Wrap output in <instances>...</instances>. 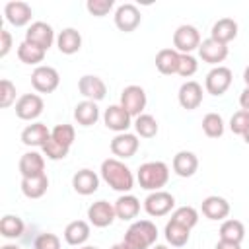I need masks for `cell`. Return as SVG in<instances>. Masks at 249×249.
I'll return each instance as SVG.
<instances>
[{
  "instance_id": "38",
  "label": "cell",
  "mask_w": 249,
  "mask_h": 249,
  "mask_svg": "<svg viewBox=\"0 0 249 249\" xmlns=\"http://www.w3.org/2000/svg\"><path fill=\"white\" fill-rule=\"evenodd\" d=\"M51 136H53L58 144L70 148L72 142H74V138H76V130H74L72 124H66V123H64V124H56V126L51 130Z\"/></svg>"
},
{
  "instance_id": "31",
  "label": "cell",
  "mask_w": 249,
  "mask_h": 249,
  "mask_svg": "<svg viewBox=\"0 0 249 249\" xmlns=\"http://www.w3.org/2000/svg\"><path fill=\"white\" fill-rule=\"evenodd\" d=\"M23 230H25V224L19 216H14V214H6L2 220H0V233L6 237V239H16V237H21L23 235Z\"/></svg>"
},
{
  "instance_id": "7",
  "label": "cell",
  "mask_w": 249,
  "mask_h": 249,
  "mask_svg": "<svg viewBox=\"0 0 249 249\" xmlns=\"http://www.w3.org/2000/svg\"><path fill=\"white\" fill-rule=\"evenodd\" d=\"M231 70L228 66H216L206 74L204 88L210 95H224L231 86Z\"/></svg>"
},
{
  "instance_id": "46",
  "label": "cell",
  "mask_w": 249,
  "mask_h": 249,
  "mask_svg": "<svg viewBox=\"0 0 249 249\" xmlns=\"http://www.w3.org/2000/svg\"><path fill=\"white\" fill-rule=\"evenodd\" d=\"M239 105H241L243 111H249V88H245V89L241 91V95H239Z\"/></svg>"
},
{
  "instance_id": "11",
  "label": "cell",
  "mask_w": 249,
  "mask_h": 249,
  "mask_svg": "<svg viewBox=\"0 0 249 249\" xmlns=\"http://www.w3.org/2000/svg\"><path fill=\"white\" fill-rule=\"evenodd\" d=\"M88 218H89V224H93L95 228H107L117 218L115 204L107 200H97L88 208Z\"/></svg>"
},
{
  "instance_id": "4",
  "label": "cell",
  "mask_w": 249,
  "mask_h": 249,
  "mask_svg": "<svg viewBox=\"0 0 249 249\" xmlns=\"http://www.w3.org/2000/svg\"><path fill=\"white\" fill-rule=\"evenodd\" d=\"M173 47L181 54H191L200 47V33L193 25H179L173 33Z\"/></svg>"
},
{
  "instance_id": "45",
  "label": "cell",
  "mask_w": 249,
  "mask_h": 249,
  "mask_svg": "<svg viewBox=\"0 0 249 249\" xmlns=\"http://www.w3.org/2000/svg\"><path fill=\"white\" fill-rule=\"evenodd\" d=\"M12 49V33L8 29H0V56H6Z\"/></svg>"
},
{
  "instance_id": "39",
  "label": "cell",
  "mask_w": 249,
  "mask_h": 249,
  "mask_svg": "<svg viewBox=\"0 0 249 249\" xmlns=\"http://www.w3.org/2000/svg\"><path fill=\"white\" fill-rule=\"evenodd\" d=\"M230 128H231L233 134L243 136L249 130V111H243V109L235 111L230 119Z\"/></svg>"
},
{
  "instance_id": "26",
  "label": "cell",
  "mask_w": 249,
  "mask_h": 249,
  "mask_svg": "<svg viewBox=\"0 0 249 249\" xmlns=\"http://www.w3.org/2000/svg\"><path fill=\"white\" fill-rule=\"evenodd\" d=\"M49 189V177L47 173L35 175V177H21V193L27 198H41Z\"/></svg>"
},
{
  "instance_id": "17",
  "label": "cell",
  "mask_w": 249,
  "mask_h": 249,
  "mask_svg": "<svg viewBox=\"0 0 249 249\" xmlns=\"http://www.w3.org/2000/svg\"><path fill=\"white\" fill-rule=\"evenodd\" d=\"M103 123L109 130L119 132H126V128L130 126V115L121 107V105H109L103 113Z\"/></svg>"
},
{
  "instance_id": "10",
  "label": "cell",
  "mask_w": 249,
  "mask_h": 249,
  "mask_svg": "<svg viewBox=\"0 0 249 249\" xmlns=\"http://www.w3.org/2000/svg\"><path fill=\"white\" fill-rule=\"evenodd\" d=\"M43 99L37 93H23L18 101H16V115L21 121H33L43 113Z\"/></svg>"
},
{
  "instance_id": "29",
  "label": "cell",
  "mask_w": 249,
  "mask_h": 249,
  "mask_svg": "<svg viewBox=\"0 0 249 249\" xmlns=\"http://www.w3.org/2000/svg\"><path fill=\"white\" fill-rule=\"evenodd\" d=\"M74 119L78 124L82 126H91L97 123L99 119V107L95 101H80L76 107H74Z\"/></svg>"
},
{
  "instance_id": "27",
  "label": "cell",
  "mask_w": 249,
  "mask_h": 249,
  "mask_svg": "<svg viewBox=\"0 0 249 249\" xmlns=\"http://www.w3.org/2000/svg\"><path fill=\"white\" fill-rule=\"evenodd\" d=\"M89 237V224L84 220H74L64 228V241L68 245H84Z\"/></svg>"
},
{
  "instance_id": "9",
  "label": "cell",
  "mask_w": 249,
  "mask_h": 249,
  "mask_svg": "<svg viewBox=\"0 0 249 249\" xmlns=\"http://www.w3.org/2000/svg\"><path fill=\"white\" fill-rule=\"evenodd\" d=\"M25 41L37 45L43 51H49L54 43V31L47 21H33L25 31Z\"/></svg>"
},
{
  "instance_id": "35",
  "label": "cell",
  "mask_w": 249,
  "mask_h": 249,
  "mask_svg": "<svg viewBox=\"0 0 249 249\" xmlns=\"http://www.w3.org/2000/svg\"><path fill=\"white\" fill-rule=\"evenodd\" d=\"M171 222H175V224H179V226H183L187 230H193L196 226V222H198V212L193 206H179V208L173 210Z\"/></svg>"
},
{
  "instance_id": "6",
  "label": "cell",
  "mask_w": 249,
  "mask_h": 249,
  "mask_svg": "<svg viewBox=\"0 0 249 249\" xmlns=\"http://www.w3.org/2000/svg\"><path fill=\"white\" fill-rule=\"evenodd\" d=\"M130 117L142 115L146 107V91L140 86H126L121 91V103H119Z\"/></svg>"
},
{
  "instance_id": "53",
  "label": "cell",
  "mask_w": 249,
  "mask_h": 249,
  "mask_svg": "<svg viewBox=\"0 0 249 249\" xmlns=\"http://www.w3.org/2000/svg\"><path fill=\"white\" fill-rule=\"evenodd\" d=\"M80 249H97V247H91V245H86V247H80Z\"/></svg>"
},
{
  "instance_id": "3",
  "label": "cell",
  "mask_w": 249,
  "mask_h": 249,
  "mask_svg": "<svg viewBox=\"0 0 249 249\" xmlns=\"http://www.w3.org/2000/svg\"><path fill=\"white\" fill-rule=\"evenodd\" d=\"M136 179L146 191H161L169 179V167L163 161H146L138 167Z\"/></svg>"
},
{
  "instance_id": "40",
  "label": "cell",
  "mask_w": 249,
  "mask_h": 249,
  "mask_svg": "<svg viewBox=\"0 0 249 249\" xmlns=\"http://www.w3.org/2000/svg\"><path fill=\"white\" fill-rule=\"evenodd\" d=\"M68 150H70V148L58 144L53 136H51V138L45 142V146H43V154H45L49 160H53V161H56V160H64V158L68 156Z\"/></svg>"
},
{
  "instance_id": "19",
  "label": "cell",
  "mask_w": 249,
  "mask_h": 249,
  "mask_svg": "<svg viewBox=\"0 0 249 249\" xmlns=\"http://www.w3.org/2000/svg\"><path fill=\"white\" fill-rule=\"evenodd\" d=\"M72 187H74V191H76L78 195H82V196L93 195V193L97 191V187H99V177H97V173L91 171V169H80V171H76L74 177H72Z\"/></svg>"
},
{
  "instance_id": "47",
  "label": "cell",
  "mask_w": 249,
  "mask_h": 249,
  "mask_svg": "<svg viewBox=\"0 0 249 249\" xmlns=\"http://www.w3.org/2000/svg\"><path fill=\"white\" fill-rule=\"evenodd\" d=\"M214 249H241V245H239V243H231V241H222V239H220Z\"/></svg>"
},
{
  "instance_id": "48",
  "label": "cell",
  "mask_w": 249,
  "mask_h": 249,
  "mask_svg": "<svg viewBox=\"0 0 249 249\" xmlns=\"http://www.w3.org/2000/svg\"><path fill=\"white\" fill-rule=\"evenodd\" d=\"M243 82H245V88H249V66L243 70Z\"/></svg>"
},
{
  "instance_id": "12",
  "label": "cell",
  "mask_w": 249,
  "mask_h": 249,
  "mask_svg": "<svg viewBox=\"0 0 249 249\" xmlns=\"http://www.w3.org/2000/svg\"><path fill=\"white\" fill-rule=\"evenodd\" d=\"M140 21H142L140 10L134 4H121L115 12V25L124 33L134 31L140 25Z\"/></svg>"
},
{
  "instance_id": "36",
  "label": "cell",
  "mask_w": 249,
  "mask_h": 249,
  "mask_svg": "<svg viewBox=\"0 0 249 249\" xmlns=\"http://www.w3.org/2000/svg\"><path fill=\"white\" fill-rule=\"evenodd\" d=\"M134 128H136V134L142 136V138H154L158 134V121L152 117V115H138L136 121H134Z\"/></svg>"
},
{
  "instance_id": "25",
  "label": "cell",
  "mask_w": 249,
  "mask_h": 249,
  "mask_svg": "<svg viewBox=\"0 0 249 249\" xmlns=\"http://www.w3.org/2000/svg\"><path fill=\"white\" fill-rule=\"evenodd\" d=\"M56 47L62 54H74L80 51L82 47V35L80 31H76L74 27H66L58 33L56 37Z\"/></svg>"
},
{
  "instance_id": "23",
  "label": "cell",
  "mask_w": 249,
  "mask_h": 249,
  "mask_svg": "<svg viewBox=\"0 0 249 249\" xmlns=\"http://www.w3.org/2000/svg\"><path fill=\"white\" fill-rule=\"evenodd\" d=\"M235 37H237V23H235L231 18H222V19H218V21L212 25L210 39L228 45V43L233 41Z\"/></svg>"
},
{
  "instance_id": "52",
  "label": "cell",
  "mask_w": 249,
  "mask_h": 249,
  "mask_svg": "<svg viewBox=\"0 0 249 249\" xmlns=\"http://www.w3.org/2000/svg\"><path fill=\"white\" fill-rule=\"evenodd\" d=\"M152 249H169V247H165V245H154Z\"/></svg>"
},
{
  "instance_id": "37",
  "label": "cell",
  "mask_w": 249,
  "mask_h": 249,
  "mask_svg": "<svg viewBox=\"0 0 249 249\" xmlns=\"http://www.w3.org/2000/svg\"><path fill=\"white\" fill-rule=\"evenodd\" d=\"M202 130L208 138H220L224 134V119L218 113H206L202 119Z\"/></svg>"
},
{
  "instance_id": "32",
  "label": "cell",
  "mask_w": 249,
  "mask_h": 249,
  "mask_svg": "<svg viewBox=\"0 0 249 249\" xmlns=\"http://www.w3.org/2000/svg\"><path fill=\"white\" fill-rule=\"evenodd\" d=\"M163 233H165L167 243L173 245V247H183V245H187V241H189V237H191V230H187V228H183V226H179V224H175V222H171V220L165 224Z\"/></svg>"
},
{
  "instance_id": "13",
  "label": "cell",
  "mask_w": 249,
  "mask_h": 249,
  "mask_svg": "<svg viewBox=\"0 0 249 249\" xmlns=\"http://www.w3.org/2000/svg\"><path fill=\"white\" fill-rule=\"evenodd\" d=\"M78 89L88 101H101L107 93V86L99 76L86 74L78 80Z\"/></svg>"
},
{
  "instance_id": "51",
  "label": "cell",
  "mask_w": 249,
  "mask_h": 249,
  "mask_svg": "<svg viewBox=\"0 0 249 249\" xmlns=\"http://www.w3.org/2000/svg\"><path fill=\"white\" fill-rule=\"evenodd\" d=\"M243 140H245V144H249V130L243 134Z\"/></svg>"
},
{
  "instance_id": "28",
  "label": "cell",
  "mask_w": 249,
  "mask_h": 249,
  "mask_svg": "<svg viewBox=\"0 0 249 249\" xmlns=\"http://www.w3.org/2000/svg\"><path fill=\"white\" fill-rule=\"evenodd\" d=\"M179 58H181V53H177L175 49H161V51L156 54V68H158L161 74H165V76L177 74Z\"/></svg>"
},
{
  "instance_id": "43",
  "label": "cell",
  "mask_w": 249,
  "mask_h": 249,
  "mask_svg": "<svg viewBox=\"0 0 249 249\" xmlns=\"http://www.w3.org/2000/svg\"><path fill=\"white\" fill-rule=\"evenodd\" d=\"M16 101V86L10 80H2L0 82V107H10Z\"/></svg>"
},
{
  "instance_id": "16",
  "label": "cell",
  "mask_w": 249,
  "mask_h": 249,
  "mask_svg": "<svg viewBox=\"0 0 249 249\" xmlns=\"http://www.w3.org/2000/svg\"><path fill=\"white\" fill-rule=\"evenodd\" d=\"M177 97H179V105H181L183 109L193 111V109H196V107L202 103V88H200L198 82L189 80V82H185V84L179 88Z\"/></svg>"
},
{
  "instance_id": "50",
  "label": "cell",
  "mask_w": 249,
  "mask_h": 249,
  "mask_svg": "<svg viewBox=\"0 0 249 249\" xmlns=\"http://www.w3.org/2000/svg\"><path fill=\"white\" fill-rule=\"evenodd\" d=\"M111 249H126V247H124V245H123V243H117V245H113V247H111Z\"/></svg>"
},
{
  "instance_id": "2",
  "label": "cell",
  "mask_w": 249,
  "mask_h": 249,
  "mask_svg": "<svg viewBox=\"0 0 249 249\" xmlns=\"http://www.w3.org/2000/svg\"><path fill=\"white\" fill-rule=\"evenodd\" d=\"M158 239V228L150 220L132 222L121 241L126 249H150Z\"/></svg>"
},
{
  "instance_id": "8",
  "label": "cell",
  "mask_w": 249,
  "mask_h": 249,
  "mask_svg": "<svg viewBox=\"0 0 249 249\" xmlns=\"http://www.w3.org/2000/svg\"><path fill=\"white\" fill-rule=\"evenodd\" d=\"M173 206H175V198L171 193H165V191H154L144 200V210L154 218L169 214Z\"/></svg>"
},
{
  "instance_id": "22",
  "label": "cell",
  "mask_w": 249,
  "mask_h": 249,
  "mask_svg": "<svg viewBox=\"0 0 249 249\" xmlns=\"http://www.w3.org/2000/svg\"><path fill=\"white\" fill-rule=\"evenodd\" d=\"M19 173L21 177H35L45 173V158L39 152H25L19 158Z\"/></svg>"
},
{
  "instance_id": "33",
  "label": "cell",
  "mask_w": 249,
  "mask_h": 249,
  "mask_svg": "<svg viewBox=\"0 0 249 249\" xmlns=\"http://www.w3.org/2000/svg\"><path fill=\"white\" fill-rule=\"evenodd\" d=\"M245 237V228L239 220H226L220 226V239L222 241H231V243H241Z\"/></svg>"
},
{
  "instance_id": "34",
  "label": "cell",
  "mask_w": 249,
  "mask_h": 249,
  "mask_svg": "<svg viewBox=\"0 0 249 249\" xmlns=\"http://www.w3.org/2000/svg\"><path fill=\"white\" fill-rule=\"evenodd\" d=\"M45 53H47V51L39 49L37 45L27 43V41H21L19 47H18V58H19L23 64H39V62H43ZM39 66H41V64H39Z\"/></svg>"
},
{
  "instance_id": "20",
  "label": "cell",
  "mask_w": 249,
  "mask_h": 249,
  "mask_svg": "<svg viewBox=\"0 0 249 249\" xmlns=\"http://www.w3.org/2000/svg\"><path fill=\"white\" fill-rule=\"evenodd\" d=\"M200 210H202V214H204L208 220H224V218L230 214V202H228L224 196L210 195V196H206V198L202 200Z\"/></svg>"
},
{
  "instance_id": "42",
  "label": "cell",
  "mask_w": 249,
  "mask_h": 249,
  "mask_svg": "<svg viewBox=\"0 0 249 249\" xmlns=\"http://www.w3.org/2000/svg\"><path fill=\"white\" fill-rule=\"evenodd\" d=\"M196 70H198V62H196V58H195L193 54H181L177 74L183 76V78H191Z\"/></svg>"
},
{
  "instance_id": "21",
  "label": "cell",
  "mask_w": 249,
  "mask_h": 249,
  "mask_svg": "<svg viewBox=\"0 0 249 249\" xmlns=\"http://www.w3.org/2000/svg\"><path fill=\"white\" fill-rule=\"evenodd\" d=\"M173 171L179 175V177H193L198 169V158L193 154V152H187V150H181L173 156Z\"/></svg>"
},
{
  "instance_id": "18",
  "label": "cell",
  "mask_w": 249,
  "mask_h": 249,
  "mask_svg": "<svg viewBox=\"0 0 249 249\" xmlns=\"http://www.w3.org/2000/svg\"><path fill=\"white\" fill-rule=\"evenodd\" d=\"M198 54L204 62L208 64H218V62H224L226 56H228V45L224 43H218L214 39H204L200 41V47H198Z\"/></svg>"
},
{
  "instance_id": "1",
  "label": "cell",
  "mask_w": 249,
  "mask_h": 249,
  "mask_svg": "<svg viewBox=\"0 0 249 249\" xmlns=\"http://www.w3.org/2000/svg\"><path fill=\"white\" fill-rule=\"evenodd\" d=\"M101 177L103 181L119 193H128L134 187V175L132 171L117 158H107L101 163Z\"/></svg>"
},
{
  "instance_id": "14",
  "label": "cell",
  "mask_w": 249,
  "mask_h": 249,
  "mask_svg": "<svg viewBox=\"0 0 249 249\" xmlns=\"http://www.w3.org/2000/svg\"><path fill=\"white\" fill-rule=\"evenodd\" d=\"M138 146H140V142H138L136 134H130V132H119L111 140V152H113V156H117V160L132 158L136 154Z\"/></svg>"
},
{
  "instance_id": "5",
  "label": "cell",
  "mask_w": 249,
  "mask_h": 249,
  "mask_svg": "<svg viewBox=\"0 0 249 249\" xmlns=\"http://www.w3.org/2000/svg\"><path fill=\"white\" fill-rule=\"evenodd\" d=\"M58 84H60V76L53 66L41 64L31 72V86L39 93H51L58 88Z\"/></svg>"
},
{
  "instance_id": "41",
  "label": "cell",
  "mask_w": 249,
  "mask_h": 249,
  "mask_svg": "<svg viewBox=\"0 0 249 249\" xmlns=\"http://www.w3.org/2000/svg\"><path fill=\"white\" fill-rule=\"evenodd\" d=\"M33 249H60V239L56 233L51 231L39 233L37 239L33 241Z\"/></svg>"
},
{
  "instance_id": "30",
  "label": "cell",
  "mask_w": 249,
  "mask_h": 249,
  "mask_svg": "<svg viewBox=\"0 0 249 249\" xmlns=\"http://www.w3.org/2000/svg\"><path fill=\"white\" fill-rule=\"evenodd\" d=\"M115 212L121 220H132L140 212V200L134 195H121L115 202Z\"/></svg>"
},
{
  "instance_id": "49",
  "label": "cell",
  "mask_w": 249,
  "mask_h": 249,
  "mask_svg": "<svg viewBox=\"0 0 249 249\" xmlns=\"http://www.w3.org/2000/svg\"><path fill=\"white\" fill-rule=\"evenodd\" d=\"M0 249H19L18 245H4V247H0Z\"/></svg>"
},
{
  "instance_id": "44",
  "label": "cell",
  "mask_w": 249,
  "mask_h": 249,
  "mask_svg": "<svg viewBox=\"0 0 249 249\" xmlns=\"http://www.w3.org/2000/svg\"><path fill=\"white\" fill-rule=\"evenodd\" d=\"M86 8H88V12H89L91 16H95V18H103V16H107V14L111 12V8H113V0H88Z\"/></svg>"
},
{
  "instance_id": "24",
  "label": "cell",
  "mask_w": 249,
  "mask_h": 249,
  "mask_svg": "<svg viewBox=\"0 0 249 249\" xmlns=\"http://www.w3.org/2000/svg\"><path fill=\"white\" fill-rule=\"evenodd\" d=\"M51 138V132L47 128V124L43 123H33V124H27L23 130H21V142L25 146H45V142Z\"/></svg>"
},
{
  "instance_id": "15",
  "label": "cell",
  "mask_w": 249,
  "mask_h": 249,
  "mask_svg": "<svg viewBox=\"0 0 249 249\" xmlns=\"http://www.w3.org/2000/svg\"><path fill=\"white\" fill-rule=\"evenodd\" d=\"M4 16L8 19V23L16 25V27H23L31 21V16H33V10L27 2H21V0H14V2H8L4 6Z\"/></svg>"
}]
</instances>
